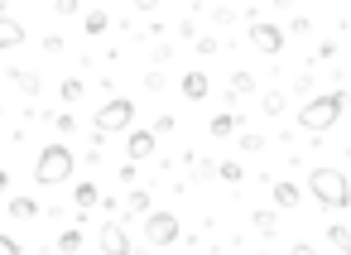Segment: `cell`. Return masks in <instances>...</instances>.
Returning a JSON list of instances; mask_svg holds the SVG:
<instances>
[{
  "label": "cell",
  "instance_id": "d4e9b609",
  "mask_svg": "<svg viewBox=\"0 0 351 255\" xmlns=\"http://www.w3.org/2000/svg\"><path fill=\"white\" fill-rule=\"evenodd\" d=\"M0 255H25V250H20V241H15V236H0Z\"/></svg>",
  "mask_w": 351,
  "mask_h": 255
},
{
  "label": "cell",
  "instance_id": "5bb4252c",
  "mask_svg": "<svg viewBox=\"0 0 351 255\" xmlns=\"http://www.w3.org/2000/svg\"><path fill=\"white\" fill-rule=\"evenodd\" d=\"M73 202H77V212H87V207H97V202H101V193H97V183H77V188H73Z\"/></svg>",
  "mask_w": 351,
  "mask_h": 255
},
{
  "label": "cell",
  "instance_id": "6da1fadb",
  "mask_svg": "<svg viewBox=\"0 0 351 255\" xmlns=\"http://www.w3.org/2000/svg\"><path fill=\"white\" fill-rule=\"evenodd\" d=\"M341 111H346V92H322V97H308V101H303V111H298V130L322 135V130H332V125L341 121Z\"/></svg>",
  "mask_w": 351,
  "mask_h": 255
},
{
  "label": "cell",
  "instance_id": "e0dca14e",
  "mask_svg": "<svg viewBox=\"0 0 351 255\" xmlns=\"http://www.w3.org/2000/svg\"><path fill=\"white\" fill-rule=\"evenodd\" d=\"M58 250H63V255H77V250H82V231H77V226H63V231H58Z\"/></svg>",
  "mask_w": 351,
  "mask_h": 255
},
{
  "label": "cell",
  "instance_id": "5b68a950",
  "mask_svg": "<svg viewBox=\"0 0 351 255\" xmlns=\"http://www.w3.org/2000/svg\"><path fill=\"white\" fill-rule=\"evenodd\" d=\"M178 236H183V221L173 212H149L145 217V241L149 245H173Z\"/></svg>",
  "mask_w": 351,
  "mask_h": 255
},
{
  "label": "cell",
  "instance_id": "83f0119b",
  "mask_svg": "<svg viewBox=\"0 0 351 255\" xmlns=\"http://www.w3.org/2000/svg\"><path fill=\"white\" fill-rule=\"evenodd\" d=\"M5 188H10V173H5V169H0V193H5Z\"/></svg>",
  "mask_w": 351,
  "mask_h": 255
},
{
  "label": "cell",
  "instance_id": "4fadbf2b",
  "mask_svg": "<svg viewBox=\"0 0 351 255\" xmlns=\"http://www.w3.org/2000/svg\"><path fill=\"white\" fill-rule=\"evenodd\" d=\"M10 82H15L25 97H39V73H29V68H10Z\"/></svg>",
  "mask_w": 351,
  "mask_h": 255
},
{
  "label": "cell",
  "instance_id": "d6986e66",
  "mask_svg": "<svg viewBox=\"0 0 351 255\" xmlns=\"http://www.w3.org/2000/svg\"><path fill=\"white\" fill-rule=\"evenodd\" d=\"M217 178H221V183H241V178H245V169H241L236 159H221V164H217Z\"/></svg>",
  "mask_w": 351,
  "mask_h": 255
},
{
  "label": "cell",
  "instance_id": "8fae6325",
  "mask_svg": "<svg viewBox=\"0 0 351 255\" xmlns=\"http://www.w3.org/2000/svg\"><path fill=\"white\" fill-rule=\"evenodd\" d=\"M207 130H212V140H226V135H236V130H241V111H217Z\"/></svg>",
  "mask_w": 351,
  "mask_h": 255
},
{
  "label": "cell",
  "instance_id": "f546056e",
  "mask_svg": "<svg viewBox=\"0 0 351 255\" xmlns=\"http://www.w3.org/2000/svg\"><path fill=\"white\" fill-rule=\"evenodd\" d=\"M260 255H269V250H260Z\"/></svg>",
  "mask_w": 351,
  "mask_h": 255
},
{
  "label": "cell",
  "instance_id": "4316f807",
  "mask_svg": "<svg viewBox=\"0 0 351 255\" xmlns=\"http://www.w3.org/2000/svg\"><path fill=\"white\" fill-rule=\"evenodd\" d=\"M289 255H317V250H313V245H308V241H298V245H293V250H289Z\"/></svg>",
  "mask_w": 351,
  "mask_h": 255
},
{
  "label": "cell",
  "instance_id": "8992f818",
  "mask_svg": "<svg viewBox=\"0 0 351 255\" xmlns=\"http://www.w3.org/2000/svg\"><path fill=\"white\" fill-rule=\"evenodd\" d=\"M97 245H101V255H130V236H125L121 221H106L97 231Z\"/></svg>",
  "mask_w": 351,
  "mask_h": 255
},
{
  "label": "cell",
  "instance_id": "52a82bcc",
  "mask_svg": "<svg viewBox=\"0 0 351 255\" xmlns=\"http://www.w3.org/2000/svg\"><path fill=\"white\" fill-rule=\"evenodd\" d=\"M250 44H255L265 58H274V53L284 49V29H279V25H250Z\"/></svg>",
  "mask_w": 351,
  "mask_h": 255
},
{
  "label": "cell",
  "instance_id": "cb8c5ba5",
  "mask_svg": "<svg viewBox=\"0 0 351 255\" xmlns=\"http://www.w3.org/2000/svg\"><path fill=\"white\" fill-rule=\"evenodd\" d=\"M284 111V92H265V116H279Z\"/></svg>",
  "mask_w": 351,
  "mask_h": 255
},
{
  "label": "cell",
  "instance_id": "7402d4cb",
  "mask_svg": "<svg viewBox=\"0 0 351 255\" xmlns=\"http://www.w3.org/2000/svg\"><path fill=\"white\" fill-rule=\"evenodd\" d=\"M82 29H87V34H106V15H101V10H92V15H87V25H82Z\"/></svg>",
  "mask_w": 351,
  "mask_h": 255
},
{
  "label": "cell",
  "instance_id": "603a6c76",
  "mask_svg": "<svg viewBox=\"0 0 351 255\" xmlns=\"http://www.w3.org/2000/svg\"><path fill=\"white\" fill-rule=\"evenodd\" d=\"M231 92H255V77L250 73H231Z\"/></svg>",
  "mask_w": 351,
  "mask_h": 255
},
{
  "label": "cell",
  "instance_id": "2e32d148",
  "mask_svg": "<svg viewBox=\"0 0 351 255\" xmlns=\"http://www.w3.org/2000/svg\"><path fill=\"white\" fill-rule=\"evenodd\" d=\"M10 217H15V221H34V217H39V202H34V197H10Z\"/></svg>",
  "mask_w": 351,
  "mask_h": 255
},
{
  "label": "cell",
  "instance_id": "44dd1931",
  "mask_svg": "<svg viewBox=\"0 0 351 255\" xmlns=\"http://www.w3.org/2000/svg\"><path fill=\"white\" fill-rule=\"evenodd\" d=\"M58 92H63V101H82V92H87V87H82V77H63V87H58Z\"/></svg>",
  "mask_w": 351,
  "mask_h": 255
},
{
  "label": "cell",
  "instance_id": "30bf717a",
  "mask_svg": "<svg viewBox=\"0 0 351 255\" xmlns=\"http://www.w3.org/2000/svg\"><path fill=\"white\" fill-rule=\"evenodd\" d=\"M20 44H25V25L0 10V53H5V49H20Z\"/></svg>",
  "mask_w": 351,
  "mask_h": 255
},
{
  "label": "cell",
  "instance_id": "ac0fdd59",
  "mask_svg": "<svg viewBox=\"0 0 351 255\" xmlns=\"http://www.w3.org/2000/svg\"><path fill=\"white\" fill-rule=\"evenodd\" d=\"M327 241H332L341 255H351V226H341V221H337V226H327Z\"/></svg>",
  "mask_w": 351,
  "mask_h": 255
},
{
  "label": "cell",
  "instance_id": "f1b7e54d",
  "mask_svg": "<svg viewBox=\"0 0 351 255\" xmlns=\"http://www.w3.org/2000/svg\"><path fill=\"white\" fill-rule=\"evenodd\" d=\"M0 116H5V106H0Z\"/></svg>",
  "mask_w": 351,
  "mask_h": 255
},
{
  "label": "cell",
  "instance_id": "7a4b0ae2",
  "mask_svg": "<svg viewBox=\"0 0 351 255\" xmlns=\"http://www.w3.org/2000/svg\"><path fill=\"white\" fill-rule=\"evenodd\" d=\"M308 193L317 207H351V178L341 169H313L308 173Z\"/></svg>",
  "mask_w": 351,
  "mask_h": 255
},
{
  "label": "cell",
  "instance_id": "ffe728a7",
  "mask_svg": "<svg viewBox=\"0 0 351 255\" xmlns=\"http://www.w3.org/2000/svg\"><path fill=\"white\" fill-rule=\"evenodd\" d=\"M250 226H255L260 236H274V231H279V217H274V212H255V217H250Z\"/></svg>",
  "mask_w": 351,
  "mask_h": 255
},
{
  "label": "cell",
  "instance_id": "484cf974",
  "mask_svg": "<svg viewBox=\"0 0 351 255\" xmlns=\"http://www.w3.org/2000/svg\"><path fill=\"white\" fill-rule=\"evenodd\" d=\"M293 92H303V97H308V92H313V73H298V77H293Z\"/></svg>",
  "mask_w": 351,
  "mask_h": 255
},
{
  "label": "cell",
  "instance_id": "7c38bea8",
  "mask_svg": "<svg viewBox=\"0 0 351 255\" xmlns=\"http://www.w3.org/2000/svg\"><path fill=\"white\" fill-rule=\"evenodd\" d=\"M298 202H303V188L298 183H289V178L274 183V207H298Z\"/></svg>",
  "mask_w": 351,
  "mask_h": 255
},
{
  "label": "cell",
  "instance_id": "9c48e42d",
  "mask_svg": "<svg viewBox=\"0 0 351 255\" xmlns=\"http://www.w3.org/2000/svg\"><path fill=\"white\" fill-rule=\"evenodd\" d=\"M178 92H183L188 101H207L212 82H207V73H183V77H178Z\"/></svg>",
  "mask_w": 351,
  "mask_h": 255
},
{
  "label": "cell",
  "instance_id": "9a60e30c",
  "mask_svg": "<svg viewBox=\"0 0 351 255\" xmlns=\"http://www.w3.org/2000/svg\"><path fill=\"white\" fill-rule=\"evenodd\" d=\"M125 217H149V193H145V188H130V197H125Z\"/></svg>",
  "mask_w": 351,
  "mask_h": 255
},
{
  "label": "cell",
  "instance_id": "ba28073f",
  "mask_svg": "<svg viewBox=\"0 0 351 255\" xmlns=\"http://www.w3.org/2000/svg\"><path fill=\"white\" fill-rule=\"evenodd\" d=\"M154 145H159V135H154V130H130V140H125V154H130V164L149 159V154H154Z\"/></svg>",
  "mask_w": 351,
  "mask_h": 255
},
{
  "label": "cell",
  "instance_id": "277c9868",
  "mask_svg": "<svg viewBox=\"0 0 351 255\" xmlns=\"http://www.w3.org/2000/svg\"><path fill=\"white\" fill-rule=\"evenodd\" d=\"M135 121V101L130 97H111L101 111H97V135H116V130H130Z\"/></svg>",
  "mask_w": 351,
  "mask_h": 255
},
{
  "label": "cell",
  "instance_id": "3957f363",
  "mask_svg": "<svg viewBox=\"0 0 351 255\" xmlns=\"http://www.w3.org/2000/svg\"><path fill=\"white\" fill-rule=\"evenodd\" d=\"M68 178H73V149L63 140L44 145L39 159H34V183L39 188H53V183H68Z\"/></svg>",
  "mask_w": 351,
  "mask_h": 255
}]
</instances>
